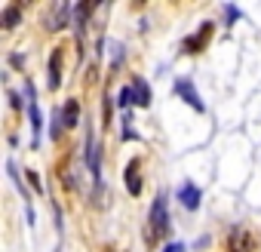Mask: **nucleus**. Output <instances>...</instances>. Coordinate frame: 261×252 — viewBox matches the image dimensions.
<instances>
[{
  "instance_id": "nucleus-1",
  "label": "nucleus",
  "mask_w": 261,
  "mask_h": 252,
  "mask_svg": "<svg viewBox=\"0 0 261 252\" xmlns=\"http://www.w3.org/2000/svg\"><path fill=\"white\" fill-rule=\"evenodd\" d=\"M166 234H169L166 194H157V200H154V206H151V212H148V231H145V237H148V243H157V240H163Z\"/></svg>"
},
{
  "instance_id": "nucleus-2",
  "label": "nucleus",
  "mask_w": 261,
  "mask_h": 252,
  "mask_svg": "<svg viewBox=\"0 0 261 252\" xmlns=\"http://www.w3.org/2000/svg\"><path fill=\"white\" fill-rule=\"evenodd\" d=\"M25 95H28V117H31V133H34V145H40V133H43V114L37 108V92L34 83L25 80Z\"/></svg>"
},
{
  "instance_id": "nucleus-3",
  "label": "nucleus",
  "mask_w": 261,
  "mask_h": 252,
  "mask_svg": "<svg viewBox=\"0 0 261 252\" xmlns=\"http://www.w3.org/2000/svg\"><path fill=\"white\" fill-rule=\"evenodd\" d=\"M86 166H89V172H92V179L98 185V179H101V154H98V145H95L92 126H86Z\"/></svg>"
},
{
  "instance_id": "nucleus-4",
  "label": "nucleus",
  "mask_w": 261,
  "mask_h": 252,
  "mask_svg": "<svg viewBox=\"0 0 261 252\" xmlns=\"http://www.w3.org/2000/svg\"><path fill=\"white\" fill-rule=\"evenodd\" d=\"M172 89H175V95H181V98H185V105H191V108H194L197 114H203V111H206V105H203V98H200V92L194 89V83H191L188 77H181V80H175V86H172Z\"/></svg>"
},
{
  "instance_id": "nucleus-5",
  "label": "nucleus",
  "mask_w": 261,
  "mask_h": 252,
  "mask_svg": "<svg viewBox=\"0 0 261 252\" xmlns=\"http://www.w3.org/2000/svg\"><path fill=\"white\" fill-rule=\"evenodd\" d=\"M255 249V240H252V234L246 231V228H230V234H227V252H252Z\"/></svg>"
},
{
  "instance_id": "nucleus-6",
  "label": "nucleus",
  "mask_w": 261,
  "mask_h": 252,
  "mask_svg": "<svg viewBox=\"0 0 261 252\" xmlns=\"http://www.w3.org/2000/svg\"><path fill=\"white\" fill-rule=\"evenodd\" d=\"M46 83L49 89H59L62 86V46H56L49 53V65H46Z\"/></svg>"
},
{
  "instance_id": "nucleus-7",
  "label": "nucleus",
  "mask_w": 261,
  "mask_h": 252,
  "mask_svg": "<svg viewBox=\"0 0 261 252\" xmlns=\"http://www.w3.org/2000/svg\"><path fill=\"white\" fill-rule=\"evenodd\" d=\"M139 169H142V163L133 157V160L126 163V172H123V179H126V191L133 194V197L142 194V172H139Z\"/></svg>"
},
{
  "instance_id": "nucleus-8",
  "label": "nucleus",
  "mask_w": 261,
  "mask_h": 252,
  "mask_svg": "<svg viewBox=\"0 0 261 252\" xmlns=\"http://www.w3.org/2000/svg\"><path fill=\"white\" fill-rule=\"evenodd\" d=\"M209 37H212V22H203V25H200V34H191V37L185 40V53H188V56L200 53V49L209 43Z\"/></svg>"
},
{
  "instance_id": "nucleus-9",
  "label": "nucleus",
  "mask_w": 261,
  "mask_h": 252,
  "mask_svg": "<svg viewBox=\"0 0 261 252\" xmlns=\"http://www.w3.org/2000/svg\"><path fill=\"white\" fill-rule=\"evenodd\" d=\"M68 19H74V7H71V4H59V7L46 16V28H49V31H59L62 25H68Z\"/></svg>"
},
{
  "instance_id": "nucleus-10",
  "label": "nucleus",
  "mask_w": 261,
  "mask_h": 252,
  "mask_svg": "<svg viewBox=\"0 0 261 252\" xmlns=\"http://www.w3.org/2000/svg\"><path fill=\"white\" fill-rule=\"evenodd\" d=\"M178 200H181L185 209H197V206L203 203V191H200L194 182H185V185L178 188Z\"/></svg>"
},
{
  "instance_id": "nucleus-11",
  "label": "nucleus",
  "mask_w": 261,
  "mask_h": 252,
  "mask_svg": "<svg viewBox=\"0 0 261 252\" xmlns=\"http://www.w3.org/2000/svg\"><path fill=\"white\" fill-rule=\"evenodd\" d=\"M98 4H95V0H86V4H77L74 7V31H77V37H83V28H86V19H89V13L95 10Z\"/></svg>"
},
{
  "instance_id": "nucleus-12",
  "label": "nucleus",
  "mask_w": 261,
  "mask_h": 252,
  "mask_svg": "<svg viewBox=\"0 0 261 252\" xmlns=\"http://www.w3.org/2000/svg\"><path fill=\"white\" fill-rule=\"evenodd\" d=\"M133 95H136V105H139V108H148V105H151L154 92H151V86H148L145 77H136V80H133Z\"/></svg>"
},
{
  "instance_id": "nucleus-13",
  "label": "nucleus",
  "mask_w": 261,
  "mask_h": 252,
  "mask_svg": "<svg viewBox=\"0 0 261 252\" xmlns=\"http://www.w3.org/2000/svg\"><path fill=\"white\" fill-rule=\"evenodd\" d=\"M62 123H65V130H74V126L80 123V102L77 98H68L65 108H62Z\"/></svg>"
},
{
  "instance_id": "nucleus-14",
  "label": "nucleus",
  "mask_w": 261,
  "mask_h": 252,
  "mask_svg": "<svg viewBox=\"0 0 261 252\" xmlns=\"http://www.w3.org/2000/svg\"><path fill=\"white\" fill-rule=\"evenodd\" d=\"M19 22H22V10H19V4H10V7L0 10V25H4V28H16Z\"/></svg>"
},
{
  "instance_id": "nucleus-15",
  "label": "nucleus",
  "mask_w": 261,
  "mask_h": 252,
  "mask_svg": "<svg viewBox=\"0 0 261 252\" xmlns=\"http://www.w3.org/2000/svg\"><path fill=\"white\" fill-rule=\"evenodd\" d=\"M62 130H65V123H62V111H56V114H53V117H49V139H53V142H56V139H59V133H62Z\"/></svg>"
},
{
  "instance_id": "nucleus-16",
  "label": "nucleus",
  "mask_w": 261,
  "mask_h": 252,
  "mask_svg": "<svg viewBox=\"0 0 261 252\" xmlns=\"http://www.w3.org/2000/svg\"><path fill=\"white\" fill-rule=\"evenodd\" d=\"M117 105L120 108H129V105H136V95H133V86H123L117 92Z\"/></svg>"
},
{
  "instance_id": "nucleus-17",
  "label": "nucleus",
  "mask_w": 261,
  "mask_h": 252,
  "mask_svg": "<svg viewBox=\"0 0 261 252\" xmlns=\"http://www.w3.org/2000/svg\"><path fill=\"white\" fill-rule=\"evenodd\" d=\"M123 62V43H111V68H117Z\"/></svg>"
},
{
  "instance_id": "nucleus-18",
  "label": "nucleus",
  "mask_w": 261,
  "mask_h": 252,
  "mask_svg": "<svg viewBox=\"0 0 261 252\" xmlns=\"http://www.w3.org/2000/svg\"><path fill=\"white\" fill-rule=\"evenodd\" d=\"M25 175H28V182H31V188H34V191H43V185H40V179H37V172H34V169H25Z\"/></svg>"
},
{
  "instance_id": "nucleus-19",
  "label": "nucleus",
  "mask_w": 261,
  "mask_h": 252,
  "mask_svg": "<svg viewBox=\"0 0 261 252\" xmlns=\"http://www.w3.org/2000/svg\"><path fill=\"white\" fill-rule=\"evenodd\" d=\"M224 13H227V25H233V22L240 19V10H237V7H230V4L224 7Z\"/></svg>"
},
{
  "instance_id": "nucleus-20",
  "label": "nucleus",
  "mask_w": 261,
  "mask_h": 252,
  "mask_svg": "<svg viewBox=\"0 0 261 252\" xmlns=\"http://www.w3.org/2000/svg\"><path fill=\"white\" fill-rule=\"evenodd\" d=\"M163 252H185V243L172 240V243H166V246H163Z\"/></svg>"
},
{
  "instance_id": "nucleus-21",
  "label": "nucleus",
  "mask_w": 261,
  "mask_h": 252,
  "mask_svg": "<svg viewBox=\"0 0 261 252\" xmlns=\"http://www.w3.org/2000/svg\"><path fill=\"white\" fill-rule=\"evenodd\" d=\"M10 105H13V108H16V111H19V108H22V98H19V95H16V92H10Z\"/></svg>"
}]
</instances>
